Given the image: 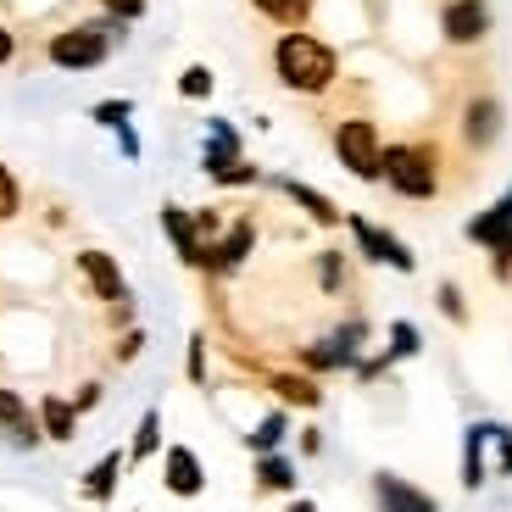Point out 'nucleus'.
<instances>
[{
    "label": "nucleus",
    "instance_id": "1",
    "mask_svg": "<svg viewBox=\"0 0 512 512\" xmlns=\"http://www.w3.org/2000/svg\"><path fill=\"white\" fill-rule=\"evenodd\" d=\"M273 78L290 95H329L340 84V56L329 39L307 34V28H284L273 39Z\"/></svg>",
    "mask_w": 512,
    "mask_h": 512
},
{
    "label": "nucleus",
    "instance_id": "2",
    "mask_svg": "<svg viewBox=\"0 0 512 512\" xmlns=\"http://www.w3.org/2000/svg\"><path fill=\"white\" fill-rule=\"evenodd\" d=\"M123 39H128V23H117V17H90V23H73V28L45 39V62L62 67V73H90V67H101Z\"/></svg>",
    "mask_w": 512,
    "mask_h": 512
},
{
    "label": "nucleus",
    "instance_id": "3",
    "mask_svg": "<svg viewBox=\"0 0 512 512\" xmlns=\"http://www.w3.org/2000/svg\"><path fill=\"white\" fill-rule=\"evenodd\" d=\"M401 201H435L440 195V151L435 145H384V179Z\"/></svg>",
    "mask_w": 512,
    "mask_h": 512
},
{
    "label": "nucleus",
    "instance_id": "4",
    "mask_svg": "<svg viewBox=\"0 0 512 512\" xmlns=\"http://www.w3.org/2000/svg\"><path fill=\"white\" fill-rule=\"evenodd\" d=\"M329 145H334V162L346 167L351 179H362V184L384 179V140H379V123L373 117H340Z\"/></svg>",
    "mask_w": 512,
    "mask_h": 512
},
{
    "label": "nucleus",
    "instance_id": "5",
    "mask_svg": "<svg viewBox=\"0 0 512 512\" xmlns=\"http://www.w3.org/2000/svg\"><path fill=\"white\" fill-rule=\"evenodd\" d=\"M346 229H351V240H357V256H362V262H373V268H390V273H418V256H412V245L396 240L390 229H379L373 218L346 212Z\"/></svg>",
    "mask_w": 512,
    "mask_h": 512
},
{
    "label": "nucleus",
    "instance_id": "6",
    "mask_svg": "<svg viewBox=\"0 0 512 512\" xmlns=\"http://www.w3.org/2000/svg\"><path fill=\"white\" fill-rule=\"evenodd\" d=\"M78 279H84V290H90V301H101V307H117V301H134V290H128L123 268H117V256L101 251V245H84V251L73 256Z\"/></svg>",
    "mask_w": 512,
    "mask_h": 512
},
{
    "label": "nucleus",
    "instance_id": "7",
    "mask_svg": "<svg viewBox=\"0 0 512 512\" xmlns=\"http://www.w3.org/2000/svg\"><path fill=\"white\" fill-rule=\"evenodd\" d=\"M490 28H496L490 0H446V6H440V39H446V45L474 51V45L490 39Z\"/></svg>",
    "mask_w": 512,
    "mask_h": 512
},
{
    "label": "nucleus",
    "instance_id": "8",
    "mask_svg": "<svg viewBox=\"0 0 512 512\" xmlns=\"http://www.w3.org/2000/svg\"><path fill=\"white\" fill-rule=\"evenodd\" d=\"M0 446L23 451V457L45 446V429H39L34 407H28L23 390H12V384H0Z\"/></svg>",
    "mask_w": 512,
    "mask_h": 512
},
{
    "label": "nucleus",
    "instance_id": "9",
    "mask_svg": "<svg viewBox=\"0 0 512 512\" xmlns=\"http://www.w3.org/2000/svg\"><path fill=\"white\" fill-rule=\"evenodd\" d=\"M251 251H256V218H229V229L206 245V268L201 273H212V279H234Z\"/></svg>",
    "mask_w": 512,
    "mask_h": 512
},
{
    "label": "nucleus",
    "instance_id": "10",
    "mask_svg": "<svg viewBox=\"0 0 512 512\" xmlns=\"http://www.w3.org/2000/svg\"><path fill=\"white\" fill-rule=\"evenodd\" d=\"M501 123H507V106L490 90H479L474 101L462 106V145H468V151H490V145L501 140Z\"/></svg>",
    "mask_w": 512,
    "mask_h": 512
},
{
    "label": "nucleus",
    "instance_id": "11",
    "mask_svg": "<svg viewBox=\"0 0 512 512\" xmlns=\"http://www.w3.org/2000/svg\"><path fill=\"white\" fill-rule=\"evenodd\" d=\"M162 490L179 501H195L206 490V462L195 457V446H162Z\"/></svg>",
    "mask_w": 512,
    "mask_h": 512
},
{
    "label": "nucleus",
    "instance_id": "12",
    "mask_svg": "<svg viewBox=\"0 0 512 512\" xmlns=\"http://www.w3.org/2000/svg\"><path fill=\"white\" fill-rule=\"evenodd\" d=\"M162 234H167V245H173V256H179L190 273H201L206 268V245H201V234H195V218H190V206H179V201H162Z\"/></svg>",
    "mask_w": 512,
    "mask_h": 512
},
{
    "label": "nucleus",
    "instance_id": "13",
    "mask_svg": "<svg viewBox=\"0 0 512 512\" xmlns=\"http://www.w3.org/2000/svg\"><path fill=\"white\" fill-rule=\"evenodd\" d=\"M295 362H301V373H312V379H323V373H351L362 362V351H351L340 334H318V340H307V346L295 351Z\"/></svg>",
    "mask_w": 512,
    "mask_h": 512
},
{
    "label": "nucleus",
    "instance_id": "14",
    "mask_svg": "<svg viewBox=\"0 0 512 512\" xmlns=\"http://www.w3.org/2000/svg\"><path fill=\"white\" fill-rule=\"evenodd\" d=\"M373 507L379 512H440V501L429 496V490H418L412 479L379 468V474H373Z\"/></svg>",
    "mask_w": 512,
    "mask_h": 512
},
{
    "label": "nucleus",
    "instance_id": "15",
    "mask_svg": "<svg viewBox=\"0 0 512 512\" xmlns=\"http://www.w3.org/2000/svg\"><path fill=\"white\" fill-rule=\"evenodd\" d=\"M123 474H128V451H106V457H95L90 468L78 474V496L90 501V507H112Z\"/></svg>",
    "mask_w": 512,
    "mask_h": 512
},
{
    "label": "nucleus",
    "instance_id": "16",
    "mask_svg": "<svg viewBox=\"0 0 512 512\" xmlns=\"http://www.w3.org/2000/svg\"><path fill=\"white\" fill-rule=\"evenodd\" d=\"M268 184H273V190H279L307 223H318V229H340V223H346V212H340V206H334L323 190H312V184H301V179H268Z\"/></svg>",
    "mask_w": 512,
    "mask_h": 512
},
{
    "label": "nucleus",
    "instance_id": "17",
    "mask_svg": "<svg viewBox=\"0 0 512 512\" xmlns=\"http://www.w3.org/2000/svg\"><path fill=\"white\" fill-rule=\"evenodd\" d=\"M34 418H39V429H45V440H51V446H73V440H78V407H73V396L45 390V396L34 401Z\"/></svg>",
    "mask_w": 512,
    "mask_h": 512
},
{
    "label": "nucleus",
    "instance_id": "18",
    "mask_svg": "<svg viewBox=\"0 0 512 512\" xmlns=\"http://www.w3.org/2000/svg\"><path fill=\"white\" fill-rule=\"evenodd\" d=\"M268 390H273V401H279V407H290V412H318L323 407V384L312 379V373H268Z\"/></svg>",
    "mask_w": 512,
    "mask_h": 512
},
{
    "label": "nucleus",
    "instance_id": "19",
    "mask_svg": "<svg viewBox=\"0 0 512 512\" xmlns=\"http://www.w3.org/2000/svg\"><path fill=\"white\" fill-rule=\"evenodd\" d=\"M490 435H496V423L490 418H474L468 429H462V490H485V479H490V468H485Z\"/></svg>",
    "mask_w": 512,
    "mask_h": 512
},
{
    "label": "nucleus",
    "instance_id": "20",
    "mask_svg": "<svg viewBox=\"0 0 512 512\" xmlns=\"http://www.w3.org/2000/svg\"><path fill=\"white\" fill-rule=\"evenodd\" d=\"M201 173L218 190H251V184H262V167L251 162V156H223V151H201Z\"/></svg>",
    "mask_w": 512,
    "mask_h": 512
},
{
    "label": "nucleus",
    "instance_id": "21",
    "mask_svg": "<svg viewBox=\"0 0 512 512\" xmlns=\"http://www.w3.org/2000/svg\"><path fill=\"white\" fill-rule=\"evenodd\" d=\"M462 234H468V245H479V251H496V245L512 234V190L496 195L479 218H468V229H462Z\"/></svg>",
    "mask_w": 512,
    "mask_h": 512
},
{
    "label": "nucleus",
    "instance_id": "22",
    "mask_svg": "<svg viewBox=\"0 0 512 512\" xmlns=\"http://www.w3.org/2000/svg\"><path fill=\"white\" fill-rule=\"evenodd\" d=\"M290 407H268L262 418L251 423V435H245V446H251V457H268V451H284V440H290Z\"/></svg>",
    "mask_w": 512,
    "mask_h": 512
},
{
    "label": "nucleus",
    "instance_id": "23",
    "mask_svg": "<svg viewBox=\"0 0 512 512\" xmlns=\"http://www.w3.org/2000/svg\"><path fill=\"white\" fill-rule=\"evenodd\" d=\"M162 457V407H145L140 423H134V440H128V468Z\"/></svg>",
    "mask_w": 512,
    "mask_h": 512
},
{
    "label": "nucleus",
    "instance_id": "24",
    "mask_svg": "<svg viewBox=\"0 0 512 512\" xmlns=\"http://www.w3.org/2000/svg\"><path fill=\"white\" fill-rule=\"evenodd\" d=\"M256 490H262V496H290L295 490V457H284V451L256 457Z\"/></svg>",
    "mask_w": 512,
    "mask_h": 512
},
{
    "label": "nucleus",
    "instance_id": "25",
    "mask_svg": "<svg viewBox=\"0 0 512 512\" xmlns=\"http://www.w3.org/2000/svg\"><path fill=\"white\" fill-rule=\"evenodd\" d=\"M251 6H256V17H268L273 28H307L318 0H251Z\"/></svg>",
    "mask_w": 512,
    "mask_h": 512
},
{
    "label": "nucleus",
    "instance_id": "26",
    "mask_svg": "<svg viewBox=\"0 0 512 512\" xmlns=\"http://www.w3.org/2000/svg\"><path fill=\"white\" fill-rule=\"evenodd\" d=\"M423 351V329L412 318H396L390 329H384V357L390 362H412Z\"/></svg>",
    "mask_w": 512,
    "mask_h": 512
},
{
    "label": "nucleus",
    "instance_id": "27",
    "mask_svg": "<svg viewBox=\"0 0 512 512\" xmlns=\"http://www.w3.org/2000/svg\"><path fill=\"white\" fill-rule=\"evenodd\" d=\"M312 279H318L323 295H340V290H346V251H334V245H329V251H318V256H312Z\"/></svg>",
    "mask_w": 512,
    "mask_h": 512
},
{
    "label": "nucleus",
    "instance_id": "28",
    "mask_svg": "<svg viewBox=\"0 0 512 512\" xmlns=\"http://www.w3.org/2000/svg\"><path fill=\"white\" fill-rule=\"evenodd\" d=\"M435 307H440V318L457 323V329H462L468 318H474V312H468V295H462V284H457V279H440V284H435Z\"/></svg>",
    "mask_w": 512,
    "mask_h": 512
},
{
    "label": "nucleus",
    "instance_id": "29",
    "mask_svg": "<svg viewBox=\"0 0 512 512\" xmlns=\"http://www.w3.org/2000/svg\"><path fill=\"white\" fill-rule=\"evenodd\" d=\"M201 151H223V156H245V140L229 117H206V145Z\"/></svg>",
    "mask_w": 512,
    "mask_h": 512
},
{
    "label": "nucleus",
    "instance_id": "30",
    "mask_svg": "<svg viewBox=\"0 0 512 512\" xmlns=\"http://www.w3.org/2000/svg\"><path fill=\"white\" fill-rule=\"evenodd\" d=\"M23 218V184L6 162H0V223H17Z\"/></svg>",
    "mask_w": 512,
    "mask_h": 512
},
{
    "label": "nucleus",
    "instance_id": "31",
    "mask_svg": "<svg viewBox=\"0 0 512 512\" xmlns=\"http://www.w3.org/2000/svg\"><path fill=\"white\" fill-rule=\"evenodd\" d=\"M212 90H218V78H212V67L190 62V67L179 73V95H184V101H206Z\"/></svg>",
    "mask_w": 512,
    "mask_h": 512
},
{
    "label": "nucleus",
    "instance_id": "32",
    "mask_svg": "<svg viewBox=\"0 0 512 512\" xmlns=\"http://www.w3.org/2000/svg\"><path fill=\"white\" fill-rule=\"evenodd\" d=\"M128 117H134V101H123V95H112V101H95V106H90V123H95V128H112V134L128 123Z\"/></svg>",
    "mask_w": 512,
    "mask_h": 512
},
{
    "label": "nucleus",
    "instance_id": "33",
    "mask_svg": "<svg viewBox=\"0 0 512 512\" xmlns=\"http://www.w3.org/2000/svg\"><path fill=\"white\" fill-rule=\"evenodd\" d=\"M190 218H195V234H201V245H212L223 229H229V218H223V206H195Z\"/></svg>",
    "mask_w": 512,
    "mask_h": 512
},
{
    "label": "nucleus",
    "instance_id": "34",
    "mask_svg": "<svg viewBox=\"0 0 512 512\" xmlns=\"http://www.w3.org/2000/svg\"><path fill=\"white\" fill-rule=\"evenodd\" d=\"M151 12V0H101V17H117V23H140Z\"/></svg>",
    "mask_w": 512,
    "mask_h": 512
},
{
    "label": "nucleus",
    "instance_id": "35",
    "mask_svg": "<svg viewBox=\"0 0 512 512\" xmlns=\"http://www.w3.org/2000/svg\"><path fill=\"white\" fill-rule=\"evenodd\" d=\"M140 351H145V329H140V323H134V329H123V334H117V346H112V362H134V357H140Z\"/></svg>",
    "mask_w": 512,
    "mask_h": 512
},
{
    "label": "nucleus",
    "instance_id": "36",
    "mask_svg": "<svg viewBox=\"0 0 512 512\" xmlns=\"http://www.w3.org/2000/svg\"><path fill=\"white\" fill-rule=\"evenodd\" d=\"M490 446H496V474H501V479H512V429H507V423H496Z\"/></svg>",
    "mask_w": 512,
    "mask_h": 512
},
{
    "label": "nucleus",
    "instance_id": "37",
    "mask_svg": "<svg viewBox=\"0 0 512 512\" xmlns=\"http://www.w3.org/2000/svg\"><path fill=\"white\" fill-rule=\"evenodd\" d=\"M101 401H106V384H101V379H84V384L73 390V407H78V418H84V412H95Z\"/></svg>",
    "mask_w": 512,
    "mask_h": 512
},
{
    "label": "nucleus",
    "instance_id": "38",
    "mask_svg": "<svg viewBox=\"0 0 512 512\" xmlns=\"http://www.w3.org/2000/svg\"><path fill=\"white\" fill-rule=\"evenodd\" d=\"M184 373H190V384H206V334H195V340H190V357H184Z\"/></svg>",
    "mask_w": 512,
    "mask_h": 512
},
{
    "label": "nucleus",
    "instance_id": "39",
    "mask_svg": "<svg viewBox=\"0 0 512 512\" xmlns=\"http://www.w3.org/2000/svg\"><path fill=\"white\" fill-rule=\"evenodd\" d=\"M295 451H301V457H323V429H318V423L295 429Z\"/></svg>",
    "mask_w": 512,
    "mask_h": 512
},
{
    "label": "nucleus",
    "instance_id": "40",
    "mask_svg": "<svg viewBox=\"0 0 512 512\" xmlns=\"http://www.w3.org/2000/svg\"><path fill=\"white\" fill-rule=\"evenodd\" d=\"M140 151L145 145H140V134H134V123H123L117 128V156H123V162H140Z\"/></svg>",
    "mask_w": 512,
    "mask_h": 512
},
{
    "label": "nucleus",
    "instance_id": "41",
    "mask_svg": "<svg viewBox=\"0 0 512 512\" xmlns=\"http://www.w3.org/2000/svg\"><path fill=\"white\" fill-rule=\"evenodd\" d=\"M12 62H17V34L0 23V67H12Z\"/></svg>",
    "mask_w": 512,
    "mask_h": 512
},
{
    "label": "nucleus",
    "instance_id": "42",
    "mask_svg": "<svg viewBox=\"0 0 512 512\" xmlns=\"http://www.w3.org/2000/svg\"><path fill=\"white\" fill-rule=\"evenodd\" d=\"M290 512H318V501H307V496H295V501H290Z\"/></svg>",
    "mask_w": 512,
    "mask_h": 512
}]
</instances>
